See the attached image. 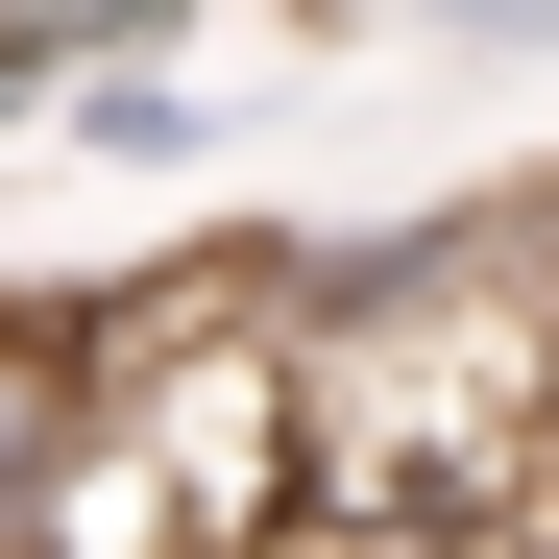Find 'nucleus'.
Returning <instances> with one entry per match:
<instances>
[{"label": "nucleus", "instance_id": "f257e3e1", "mask_svg": "<svg viewBox=\"0 0 559 559\" xmlns=\"http://www.w3.org/2000/svg\"><path fill=\"white\" fill-rule=\"evenodd\" d=\"M73 390H98V293H0V559L73 535Z\"/></svg>", "mask_w": 559, "mask_h": 559}, {"label": "nucleus", "instance_id": "f03ea898", "mask_svg": "<svg viewBox=\"0 0 559 559\" xmlns=\"http://www.w3.org/2000/svg\"><path fill=\"white\" fill-rule=\"evenodd\" d=\"M0 25H25V49H49V98H73V73H122V49H195L219 0H0Z\"/></svg>", "mask_w": 559, "mask_h": 559}, {"label": "nucleus", "instance_id": "7ed1b4c3", "mask_svg": "<svg viewBox=\"0 0 559 559\" xmlns=\"http://www.w3.org/2000/svg\"><path fill=\"white\" fill-rule=\"evenodd\" d=\"M414 49H559V0H414Z\"/></svg>", "mask_w": 559, "mask_h": 559}, {"label": "nucleus", "instance_id": "20e7f679", "mask_svg": "<svg viewBox=\"0 0 559 559\" xmlns=\"http://www.w3.org/2000/svg\"><path fill=\"white\" fill-rule=\"evenodd\" d=\"M0 122H49V49H25V25H0Z\"/></svg>", "mask_w": 559, "mask_h": 559}]
</instances>
